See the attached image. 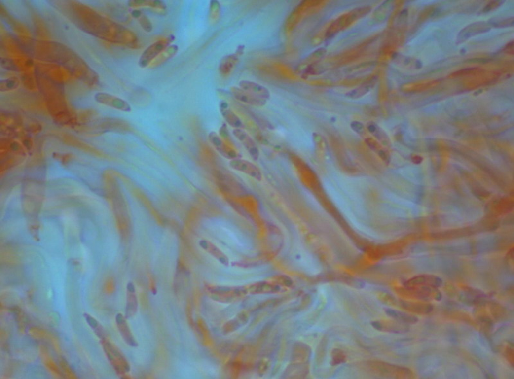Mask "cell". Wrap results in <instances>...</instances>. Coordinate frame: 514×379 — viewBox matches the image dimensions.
I'll use <instances>...</instances> for the list:
<instances>
[{"label":"cell","instance_id":"6da1fadb","mask_svg":"<svg viewBox=\"0 0 514 379\" xmlns=\"http://www.w3.org/2000/svg\"><path fill=\"white\" fill-rule=\"evenodd\" d=\"M371 9V7L368 6L358 7L341 15L331 23L330 27L327 29L326 35L327 37H331L341 31H345L355 23L366 16L370 12Z\"/></svg>","mask_w":514,"mask_h":379},{"label":"cell","instance_id":"7a4b0ae2","mask_svg":"<svg viewBox=\"0 0 514 379\" xmlns=\"http://www.w3.org/2000/svg\"><path fill=\"white\" fill-rule=\"evenodd\" d=\"M102 344L106 355H107L108 360L113 366L114 370L118 374H124L129 370V365L117 347L105 338L103 339Z\"/></svg>","mask_w":514,"mask_h":379},{"label":"cell","instance_id":"3957f363","mask_svg":"<svg viewBox=\"0 0 514 379\" xmlns=\"http://www.w3.org/2000/svg\"><path fill=\"white\" fill-rule=\"evenodd\" d=\"M170 42H171V40L169 39L158 40L148 46L142 53L141 56L140 57L139 63H138L139 67L141 69H146V68L150 67L153 61L158 58L159 55L171 44Z\"/></svg>","mask_w":514,"mask_h":379},{"label":"cell","instance_id":"277c9868","mask_svg":"<svg viewBox=\"0 0 514 379\" xmlns=\"http://www.w3.org/2000/svg\"><path fill=\"white\" fill-rule=\"evenodd\" d=\"M94 100L99 104L112 108L118 111L130 113L132 107L127 101L106 92H98L94 95Z\"/></svg>","mask_w":514,"mask_h":379},{"label":"cell","instance_id":"5b68a950","mask_svg":"<svg viewBox=\"0 0 514 379\" xmlns=\"http://www.w3.org/2000/svg\"><path fill=\"white\" fill-rule=\"evenodd\" d=\"M209 139L211 145L213 146L214 149L219 152L224 158L229 160V161L233 160V159L241 158V156L240 155L239 152L236 150L233 149L232 147H231L229 145L228 143H227L226 141L223 139V138L220 136L215 132V131H211L209 135Z\"/></svg>","mask_w":514,"mask_h":379},{"label":"cell","instance_id":"8992f818","mask_svg":"<svg viewBox=\"0 0 514 379\" xmlns=\"http://www.w3.org/2000/svg\"><path fill=\"white\" fill-rule=\"evenodd\" d=\"M229 165L233 170L245 173L257 181H260L262 179L260 169L250 161L241 158H235L229 161Z\"/></svg>","mask_w":514,"mask_h":379},{"label":"cell","instance_id":"52a82bcc","mask_svg":"<svg viewBox=\"0 0 514 379\" xmlns=\"http://www.w3.org/2000/svg\"><path fill=\"white\" fill-rule=\"evenodd\" d=\"M36 66L39 69L40 73L51 80L63 82L70 77L69 72L61 66L44 62H38Z\"/></svg>","mask_w":514,"mask_h":379},{"label":"cell","instance_id":"ba28073f","mask_svg":"<svg viewBox=\"0 0 514 379\" xmlns=\"http://www.w3.org/2000/svg\"><path fill=\"white\" fill-rule=\"evenodd\" d=\"M233 135L244 146L251 157L254 160H258L260 156V150L256 141L250 135L243 129H233Z\"/></svg>","mask_w":514,"mask_h":379},{"label":"cell","instance_id":"9c48e42d","mask_svg":"<svg viewBox=\"0 0 514 379\" xmlns=\"http://www.w3.org/2000/svg\"><path fill=\"white\" fill-rule=\"evenodd\" d=\"M239 88L245 92L254 95L257 98L268 101L271 98L270 91L262 84L252 80H243L239 82Z\"/></svg>","mask_w":514,"mask_h":379},{"label":"cell","instance_id":"30bf717a","mask_svg":"<svg viewBox=\"0 0 514 379\" xmlns=\"http://www.w3.org/2000/svg\"><path fill=\"white\" fill-rule=\"evenodd\" d=\"M244 50V46H239L234 54L228 55L222 59L219 67V71L222 75H228L233 71L243 54Z\"/></svg>","mask_w":514,"mask_h":379},{"label":"cell","instance_id":"8fae6325","mask_svg":"<svg viewBox=\"0 0 514 379\" xmlns=\"http://www.w3.org/2000/svg\"><path fill=\"white\" fill-rule=\"evenodd\" d=\"M231 93L237 101L241 102L245 104L252 105V106L261 107L264 106L267 103V101L257 98L254 95L242 90L239 87H231Z\"/></svg>","mask_w":514,"mask_h":379},{"label":"cell","instance_id":"7c38bea8","mask_svg":"<svg viewBox=\"0 0 514 379\" xmlns=\"http://www.w3.org/2000/svg\"><path fill=\"white\" fill-rule=\"evenodd\" d=\"M220 111L223 118L229 126H231L233 129L243 128V121L239 116L230 107H228L227 103H222L220 106Z\"/></svg>","mask_w":514,"mask_h":379},{"label":"cell","instance_id":"4fadbf2b","mask_svg":"<svg viewBox=\"0 0 514 379\" xmlns=\"http://www.w3.org/2000/svg\"><path fill=\"white\" fill-rule=\"evenodd\" d=\"M490 30V27L485 23H476L474 24L468 25L466 28L463 29L459 34L458 41L463 42L466 41L467 39L472 36L483 33L484 32Z\"/></svg>","mask_w":514,"mask_h":379},{"label":"cell","instance_id":"5bb4252c","mask_svg":"<svg viewBox=\"0 0 514 379\" xmlns=\"http://www.w3.org/2000/svg\"><path fill=\"white\" fill-rule=\"evenodd\" d=\"M441 279L431 275H420L414 277L405 283L406 286H428L437 287L441 285Z\"/></svg>","mask_w":514,"mask_h":379},{"label":"cell","instance_id":"9a60e30c","mask_svg":"<svg viewBox=\"0 0 514 379\" xmlns=\"http://www.w3.org/2000/svg\"><path fill=\"white\" fill-rule=\"evenodd\" d=\"M199 245H200V246L204 250L208 252V253L213 256L214 257H215L217 260H218L221 263L224 264H228V257L213 243L210 242L209 241L201 240L199 242Z\"/></svg>","mask_w":514,"mask_h":379},{"label":"cell","instance_id":"2e32d148","mask_svg":"<svg viewBox=\"0 0 514 379\" xmlns=\"http://www.w3.org/2000/svg\"><path fill=\"white\" fill-rule=\"evenodd\" d=\"M375 82V79L369 80L368 81L364 82L362 85L346 93L345 96L348 99H353V100L362 98L370 92L371 89L374 87Z\"/></svg>","mask_w":514,"mask_h":379},{"label":"cell","instance_id":"e0dca14e","mask_svg":"<svg viewBox=\"0 0 514 379\" xmlns=\"http://www.w3.org/2000/svg\"><path fill=\"white\" fill-rule=\"evenodd\" d=\"M116 324H117L119 331H120L121 335L122 338L124 339L125 342L129 345H132L135 346V342L134 340L132 334L129 330L128 325H127L126 320H125L124 315L122 314H119L116 317Z\"/></svg>","mask_w":514,"mask_h":379},{"label":"cell","instance_id":"ac0fdd59","mask_svg":"<svg viewBox=\"0 0 514 379\" xmlns=\"http://www.w3.org/2000/svg\"><path fill=\"white\" fill-rule=\"evenodd\" d=\"M178 51H179V47H178V45H176V44H170L159 55L158 58L153 61L150 67H158V66L167 62V61L174 58L178 54Z\"/></svg>","mask_w":514,"mask_h":379},{"label":"cell","instance_id":"d6986e66","mask_svg":"<svg viewBox=\"0 0 514 379\" xmlns=\"http://www.w3.org/2000/svg\"><path fill=\"white\" fill-rule=\"evenodd\" d=\"M39 351L42 361H43L44 365L48 368L49 371L52 373L54 376L57 377V378H60L61 376V370L58 366H57L56 363L53 361L50 355H49L45 347L43 346H40Z\"/></svg>","mask_w":514,"mask_h":379},{"label":"cell","instance_id":"ffe728a7","mask_svg":"<svg viewBox=\"0 0 514 379\" xmlns=\"http://www.w3.org/2000/svg\"><path fill=\"white\" fill-rule=\"evenodd\" d=\"M131 16H133L134 18L137 19L142 29L146 33L152 32L153 29L152 23L148 17L144 14L142 10L139 8H133L131 11Z\"/></svg>","mask_w":514,"mask_h":379},{"label":"cell","instance_id":"44dd1931","mask_svg":"<svg viewBox=\"0 0 514 379\" xmlns=\"http://www.w3.org/2000/svg\"><path fill=\"white\" fill-rule=\"evenodd\" d=\"M20 84V80L17 77H10L7 79H2L0 81V92L1 93L13 92L19 88Z\"/></svg>","mask_w":514,"mask_h":379},{"label":"cell","instance_id":"7402d4cb","mask_svg":"<svg viewBox=\"0 0 514 379\" xmlns=\"http://www.w3.org/2000/svg\"><path fill=\"white\" fill-rule=\"evenodd\" d=\"M137 308V298L134 291L132 285L129 284L127 287V314L131 316L135 314Z\"/></svg>","mask_w":514,"mask_h":379},{"label":"cell","instance_id":"603a6c76","mask_svg":"<svg viewBox=\"0 0 514 379\" xmlns=\"http://www.w3.org/2000/svg\"><path fill=\"white\" fill-rule=\"evenodd\" d=\"M389 314L391 316L395 317L399 319V321L404 322V323H415L417 321V319L415 317L411 316L408 314H404V313L397 312L395 310H390Z\"/></svg>","mask_w":514,"mask_h":379},{"label":"cell","instance_id":"cb8c5ba5","mask_svg":"<svg viewBox=\"0 0 514 379\" xmlns=\"http://www.w3.org/2000/svg\"><path fill=\"white\" fill-rule=\"evenodd\" d=\"M404 308L417 312H429L432 309V307L429 305L419 304H405Z\"/></svg>","mask_w":514,"mask_h":379},{"label":"cell","instance_id":"d4e9b609","mask_svg":"<svg viewBox=\"0 0 514 379\" xmlns=\"http://www.w3.org/2000/svg\"><path fill=\"white\" fill-rule=\"evenodd\" d=\"M220 14V6L219 1H212L210 5V20L212 23L219 20Z\"/></svg>","mask_w":514,"mask_h":379},{"label":"cell","instance_id":"484cf974","mask_svg":"<svg viewBox=\"0 0 514 379\" xmlns=\"http://www.w3.org/2000/svg\"><path fill=\"white\" fill-rule=\"evenodd\" d=\"M85 318H86L87 322H88L90 327L94 330L95 332H96L97 335L99 337H103V330L102 329L101 326H100L99 322H98L94 317H91L88 314H85ZM104 338H105L103 337V339Z\"/></svg>","mask_w":514,"mask_h":379},{"label":"cell","instance_id":"4316f807","mask_svg":"<svg viewBox=\"0 0 514 379\" xmlns=\"http://www.w3.org/2000/svg\"><path fill=\"white\" fill-rule=\"evenodd\" d=\"M29 334L34 338L37 339V340H41V339L50 340V336L52 335V334H48L45 330L38 329V328H33V329L30 330Z\"/></svg>","mask_w":514,"mask_h":379},{"label":"cell","instance_id":"83f0119b","mask_svg":"<svg viewBox=\"0 0 514 379\" xmlns=\"http://www.w3.org/2000/svg\"><path fill=\"white\" fill-rule=\"evenodd\" d=\"M1 65L2 68L7 70L14 71L18 69L13 61L3 57H1Z\"/></svg>","mask_w":514,"mask_h":379},{"label":"cell","instance_id":"f1b7e54d","mask_svg":"<svg viewBox=\"0 0 514 379\" xmlns=\"http://www.w3.org/2000/svg\"><path fill=\"white\" fill-rule=\"evenodd\" d=\"M352 130L355 132L358 133L359 135H363L365 133V127L364 125L362 122L358 121H354L350 124Z\"/></svg>","mask_w":514,"mask_h":379},{"label":"cell","instance_id":"f546056e","mask_svg":"<svg viewBox=\"0 0 514 379\" xmlns=\"http://www.w3.org/2000/svg\"><path fill=\"white\" fill-rule=\"evenodd\" d=\"M114 289H115V285H114V279L112 278H109L106 281L105 285V292L108 295H110L114 293Z\"/></svg>","mask_w":514,"mask_h":379},{"label":"cell","instance_id":"4dcf8cb0","mask_svg":"<svg viewBox=\"0 0 514 379\" xmlns=\"http://www.w3.org/2000/svg\"><path fill=\"white\" fill-rule=\"evenodd\" d=\"M61 367H62V369L63 370L64 373H65V374L66 375V376H67V378H69V379H76V376H75V375L74 374L73 372L72 371V370H71V369H70L69 366L67 365V363H65V362H61Z\"/></svg>","mask_w":514,"mask_h":379},{"label":"cell","instance_id":"1f68e13d","mask_svg":"<svg viewBox=\"0 0 514 379\" xmlns=\"http://www.w3.org/2000/svg\"><path fill=\"white\" fill-rule=\"evenodd\" d=\"M50 340V342H51V343H52V344L53 345V346H54V348L55 350H56L57 352L59 354H60V353H61L60 346H59L58 341H57V338H56V337H54L53 335H51L50 338V340Z\"/></svg>","mask_w":514,"mask_h":379}]
</instances>
